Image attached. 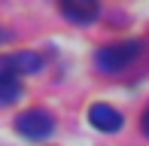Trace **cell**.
Segmentation results:
<instances>
[{"mask_svg": "<svg viewBox=\"0 0 149 146\" xmlns=\"http://www.w3.org/2000/svg\"><path fill=\"white\" fill-rule=\"evenodd\" d=\"M52 128H55V119H52V113L46 110H24L22 116L15 119V131L22 137H28V140H43V137L52 134Z\"/></svg>", "mask_w": 149, "mask_h": 146, "instance_id": "cell-2", "label": "cell"}, {"mask_svg": "<svg viewBox=\"0 0 149 146\" xmlns=\"http://www.w3.org/2000/svg\"><path fill=\"white\" fill-rule=\"evenodd\" d=\"M140 128H143V134L149 137V107L143 110V119H140Z\"/></svg>", "mask_w": 149, "mask_h": 146, "instance_id": "cell-6", "label": "cell"}, {"mask_svg": "<svg viewBox=\"0 0 149 146\" xmlns=\"http://www.w3.org/2000/svg\"><path fill=\"white\" fill-rule=\"evenodd\" d=\"M88 122L94 125L97 131H107V134H113V131L122 128V113L113 110L110 104H94L88 110Z\"/></svg>", "mask_w": 149, "mask_h": 146, "instance_id": "cell-5", "label": "cell"}, {"mask_svg": "<svg viewBox=\"0 0 149 146\" xmlns=\"http://www.w3.org/2000/svg\"><path fill=\"white\" fill-rule=\"evenodd\" d=\"M61 12L76 24H88V22L97 18L100 0H61Z\"/></svg>", "mask_w": 149, "mask_h": 146, "instance_id": "cell-4", "label": "cell"}, {"mask_svg": "<svg viewBox=\"0 0 149 146\" xmlns=\"http://www.w3.org/2000/svg\"><path fill=\"white\" fill-rule=\"evenodd\" d=\"M137 55H140V43L137 40H128V43L104 46V49L94 55V64H97L104 73H119V70H125Z\"/></svg>", "mask_w": 149, "mask_h": 146, "instance_id": "cell-1", "label": "cell"}, {"mask_svg": "<svg viewBox=\"0 0 149 146\" xmlns=\"http://www.w3.org/2000/svg\"><path fill=\"white\" fill-rule=\"evenodd\" d=\"M22 70L15 55H0V104H12L22 95Z\"/></svg>", "mask_w": 149, "mask_h": 146, "instance_id": "cell-3", "label": "cell"}]
</instances>
